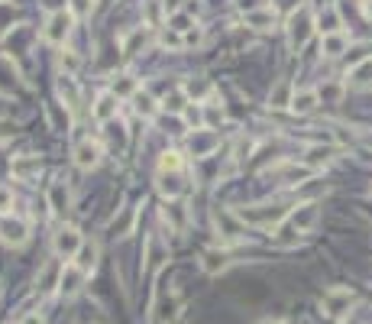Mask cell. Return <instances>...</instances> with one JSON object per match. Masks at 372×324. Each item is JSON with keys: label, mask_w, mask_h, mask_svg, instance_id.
Instances as JSON below:
<instances>
[{"label": "cell", "mask_w": 372, "mask_h": 324, "mask_svg": "<svg viewBox=\"0 0 372 324\" xmlns=\"http://www.w3.org/2000/svg\"><path fill=\"white\" fill-rule=\"evenodd\" d=\"M243 224H256V227H272L281 218H288V208H281L279 201H266V205H249L243 211H237Z\"/></svg>", "instance_id": "1"}, {"label": "cell", "mask_w": 372, "mask_h": 324, "mask_svg": "<svg viewBox=\"0 0 372 324\" xmlns=\"http://www.w3.org/2000/svg\"><path fill=\"white\" fill-rule=\"evenodd\" d=\"M288 46L291 49H304V43H308L311 29H314V16H311V7H298L295 14L288 16Z\"/></svg>", "instance_id": "2"}, {"label": "cell", "mask_w": 372, "mask_h": 324, "mask_svg": "<svg viewBox=\"0 0 372 324\" xmlns=\"http://www.w3.org/2000/svg\"><path fill=\"white\" fill-rule=\"evenodd\" d=\"M353 302H356V295H353L350 289H343V285H337V289L324 292L321 308H324V315H330V318H343L346 311L353 308Z\"/></svg>", "instance_id": "3"}, {"label": "cell", "mask_w": 372, "mask_h": 324, "mask_svg": "<svg viewBox=\"0 0 372 324\" xmlns=\"http://www.w3.org/2000/svg\"><path fill=\"white\" fill-rule=\"evenodd\" d=\"M81 247H85V240H81V233H78L71 224H65L62 231L56 233V240H52V250H56L58 260H71Z\"/></svg>", "instance_id": "4"}, {"label": "cell", "mask_w": 372, "mask_h": 324, "mask_svg": "<svg viewBox=\"0 0 372 324\" xmlns=\"http://www.w3.org/2000/svg\"><path fill=\"white\" fill-rule=\"evenodd\" d=\"M71 23H75V16H71L68 10H58V14H52L49 23H46V29H43L46 43L62 46L65 39H68V33H71Z\"/></svg>", "instance_id": "5"}, {"label": "cell", "mask_w": 372, "mask_h": 324, "mask_svg": "<svg viewBox=\"0 0 372 324\" xmlns=\"http://www.w3.org/2000/svg\"><path fill=\"white\" fill-rule=\"evenodd\" d=\"M317 205L314 201H304V205H298V208H291L288 211V227L295 233H304V231H311V227L317 224Z\"/></svg>", "instance_id": "6"}, {"label": "cell", "mask_w": 372, "mask_h": 324, "mask_svg": "<svg viewBox=\"0 0 372 324\" xmlns=\"http://www.w3.org/2000/svg\"><path fill=\"white\" fill-rule=\"evenodd\" d=\"M214 224H217V231L224 233V240H243V233H246V227H243V221H239L237 211L217 208V211H214Z\"/></svg>", "instance_id": "7"}, {"label": "cell", "mask_w": 372, "mask_h": 324, "mask_svg": "<svg viewBox=\"0 0 372 324\" xmlns=\"http://www.w3.org/2000/svg\"><path fill=\"white\" fill-rule=\"evenodd\" d=\"M49 208L56 218H65L71 208V195H68V185H65V178H56V182L49 185Z\"/></svg>", "instance_id": "8"}, {"label": "cell", "mask_w": 372, "mask_h": 324, "mask_svg": "<svg viewBox=\"0 0 372 324\" xmlns=\"http://www.w3.org/2000/svg\"><path fill=\"white\" fill-rule=\"evenodd\" d=\"M85 269L78 266V263H71V266H65V273H62V282H58V289H62V295L65 298H75L78 292H81V282H85Z\"/></svg>", "instance_id": "9"}, {"label": "cell", "mask_w": 372, "mask_h": 324, "mask_svg": "<svg viewBox=\"0 0 372 324\" xmlns=\"http://www.w3.org/2000/svg\"><path fill=\"white\" fill-rule=\"evenodd\" d=\"M62 273H65L62 260L46 263V266H43V273H39V292H43V295L56 292V285H58V282H62Z\"/></svg>", "instance_id": "10"}, {"label": "cell", "mask_w": 372, "mask_h": 324, "mask_svg": "<svg viewBox=\"0 0 372 324\" xmlns=\"http://www.w3.org/2000/svg\"><path fill=\"white\" fill-rule=\"evenodd\" d=\"M39 169H43V166H39V159H36V156H16L14 166H10V172H14L20 182L36 178V176H39Z\"/></svg>", "instance_id": "11"}, {"label": "cell", "mask_w": 372, "mask_h": 324, "mask_svg": "<svg viewBox=\"0 0 372 324\" xmlns=\"http://www.w3.org/2000/svg\"><path fill=\"white\" fill-rule=\"evenodd\" d=\"M146 260H149V263H146L149 273H155V269H159L162 263L169 260V250L162 247V240L155 237V233H149V240H146Z\"/></svg>", "instance_id": "12"}, {"label": "cell", "mask_w": 372, "mask_h": 324, "mask_svg": "<svg viewBox=\"0 0 372 324\" xmlns=\"http://www.w3.org/2000/svg\"><path fill=\"white\" fill-rule=\"evenodd\" d=\"M0 237L7 240V243H14V247H20V243H26L29 227L23 224V221H4V224H0Z\"/></svg>", "instance_id": "13"}, {"label": "cell", "mask_w": 372, "mask_h": 324, "mask_svg": "<svg viewBox=\"0 0 372 324\" xmlns=\"http://www.w3.org/2000/svg\"><path fill=\"white\" fill-rule=\"evenodd\" d=\"M75 162L81 166V169H94V166L100 162V146L98 143H91V140H85L81 146L75 149Z\"/></svg>", "instance_id": "14"}, {"label": "cell", "mask_w": 372, "mask_h": 324, "mask_svg": "<svg viewBox=\"0 0 372 324\" xmlns=\"http://www.w3.org/2000/svg\"><path fill=\"white\" fill-rule=\"evenodd\" d=\"M275 10L272 7H262V10H249L246 14V26H253V29H272L275 26Z\"/></svg>", "instance_id": "15"}, {"label": "cell", "mask_w": 372, "mask_h": 324, "mask_svg": "<svg viewBox=\"0 0 372 324\" xmlns=\"http://www.w3.org/2000/svg\"><path fill=\"white\" fill-rule=\"evenodd\" d=\"M204 273H224L227 266H230V256H227V250H207V253H204Z\"/></svg>", "instance_id": "16"}, {"label": "cell", "mask_w": 372, "mask_h": 324, "mask_svg": "<svg viewBox=\"0 0 372 324\" xmlns=\"http://www.w3.org/2000/svg\"><path fill=\"white\" fill-rule=\"evenodd\" d=\"M317 101H321V94L317 91H295V98H291V111L295 113H311L317 107Z\"/></svg>", "instance_id": "17"}, {"label": "cell", "mask_w": 372, "mask_h": 324, "mask_svg": "<svg viewBox=\"0 0 372 324\" xmlns=\"http://www.w3.org/2000/svg\"><path fill=\"white\" fill-rule=\"evenodd\" d=\"M94 117H98L100 123L117 117V98H113V94H100L98 104H94Z\"/></svg>", "instance_id": "18"}, {"label": "cell", "mask_w": 372, "mask_h": 324, "mask_svg": "<svg viewBox=\"0 0 372 324\" xmlns=\"http://www.w3.org/2000/svg\"><path fill=\"white\" fill-rule=\"evenodd\" d=\"M317 23H321L317 29H321L324 36L340 33V16H337V10H334V7H324V10H321V20H317Z\"/></svg>", "instance_id": "19"}, {"label": "cell", "mask_w": 372, "mask_h": 324, "mask_svg": "<svg viewBox=\"0 0 372 324\" xmlns=\"http://www.w3.org/2000/svg\"><path fill=\"white\" fill-rule=\"evenodd\" d=\"M291 81H279V88H275L272 94H269V104L272 107H291Z\"/></svg>", "instance_id": "20"}, {"label": "cell", "mask_w": 372, "mask_h": 324, "mask_svg": "<svg viewBox=\"0 0 372 324\" xmlns=\"http://www.w3.org/2000/svg\"><path fill=\"white\" fill-rule=\"evenodd\" d=\"M133 221H136V208H127V211L120 214V218H113L110 231L117 233V237H123V233H130V231H133Z\"/></svg>", "instance_id": "21"}, {"label": "cell", "mask_w": 372, "mask_h": 324, "mask_svg": "<svg viewBox=\"0 0 372 324\" xmlns=\"http://www.w3.org/2000/svg\"><path fill=\"white\" fill-rule=\"evenodd\" d=\"M321 49H324V56H330V59H334V56H340V52L346 49V36H343V33L324 36V46H321Z\"/></svg>", "instance_id": "22"}, {"label": "cell", "mask_w": 372, "mask_h": 324, "mask_svg": "<svg viewBox=\"0 0 372 324\" xmlns=\"http://www.w3.org/2000/svg\"><path fill=\"white\" fill-rule=\"evenodd\" d=\"M143 43H146V29H133V33L123 36V52H127V56H133Z\"/></svg>", "instance_id": "23"}, {"label": "cell", "mask_w": 372, "mask_h": 324, "mask_svg": "<svg viewBox=\"0 0 372 324\" xmlns=\"http://www.w3.org/2000/svg\"><path fill=\"white\" fill-rule=\"evenodd\" d=\"M94 263H98V247H81V260H78V266L85 269V273H94Z\"/></svg>", "instance_id": "24"}, {"label": "cell", "mask_w": 372, "mask_h": 324, "mask_svg": "<svg viewBox=\"0 0 372 324\" xmlns=\"http://www.w3.org/2000/svg\"><path fill=\"white\" fill-rule=\"evenodd\" d=\"M133 101H136V111H140L143 117H153L155 113V101L149 98V94H133Z\"/></svg>", "instance_id": "25"}, {"label": "cell", "mask_w": 372, "mask_h": 324, "mask_svg": "<svg viewBox=\"0 0 372 324\" xmlns=\"http://www.w3.org/2000/svg\"><path fill=\"white\" fill-rule=\"evenodd\" d=\"M159 169L162 172H178V169H182V156H178V153H165L159 159Z\"/></svg>", "instance_id": "26"}, {"label": "cell", "mask_w": 372, "mask_h": 324, "mask_svg": "<svg viewBox=\"0 0 372 324\" xmlns=\"http://www.w3.org/2000/svg\"><path fill=\"white\" fill-rule=\"evenodd\" d=\"M120 94H136L133 78H120V81H113V98H120Z\"/></svg>", "instance_id": "27"}, {"label": "cell", "mask_w": 372, "mask_h": 324, "mask_svg": "<svg viewBox=\"0 0 372 324\" xmlns=\"http://www.w3.org/2000/svg\"><path fill=\"white\" fill-rule=\"evenodd\" d=\"M369 75H372V59H366V62L353 71V85H366V81H369Z\"/></svg>", "instance_id": "28"}, {"label": "cell", "mask_w": 372, "mask_h": 324, "mask_svg": "<svg viewBox=\"0 0 372 324\" xmlns=\"http://www.w3.org/2000/svg\"><path fill=\"white\" fill-rule=\"evenodd\" d=\"M204 123H207V127H220V123H224V111H220V107H207V113H204Z\"/></svg>", "instance_id": "29"}, {"label": "cell", "mask_w": 372, "mask_h": 324, "mask_svg": "<svg viewBox=\"0 0 372 324\" xmlns=\"http://www.w3.org/2000/svg\"><path fill=\"white\" fill-rule=\"evenodd\" d=\"M146 20H149V26H159L162 14H159V4H155V0H149L146 4Z\"/></svg>", "instance_id": "30"}, {"label": "cell", "mask_w": 372, "mask_h": 324, "mask_svg": "<svg viewBox=\"0 0 372 324\" xmlns=\"http://www.w3.org/2000/svg\"><path fill=\"white\" fill-rule=\"evenodd\" d=\"M14 208V191L10 188H0V214H7Z\"/></svg>", "instance_id": "31"}, {"label": "cell", "mask_w": 372, "mask_h": 324, "mask_svg": "<svg viewBox=\"0 0 372 324\" xmlns=\"http://www.w3.org/2000/svg\"><path fill=\"white\" fill-rule=\"evenodd\" d=\"M20 324H46V321H43V315H39V311H29V315L20 318Z\"/></svg>", "instance_id": "32"}, {"label": "cell", "mask_w": 372, "mask_h": 324, "mask_svg": "<svg viewBox=\"0 0 372 324\" xmlns=\"http://www.w3.org/2000/svg\"><path fill=\"white\" fill-rule=\"evenodd\" d=\"M62 69H68V71L78 69V59L71 56V52H62Z\"/></svg>", "instance_id": "33"}, {"label": "cell", "mask_w": 372, "mask_h": 324, "mask_svg": "<svg viewBox=\"0 0 372 324\" xmlns=\"http://www.w3.org/2000/svg\"><path fill=\"white\" fill-rule=\"evenodd\" d=\"M197 39H201V29H188V33H185V46H191V43H197Z\"/></svg>", "instance_id": "34"}, {"label": "cell", "mask_w": 372, "mask_h": 324, "mask_svg": "<svg viewBox=\"0 0 372 324\" xmlns=\"http://www.w3.org/2000/svg\"><path fill=\"white\" fill-rule=\"evenodd\" d=\"M162 4H165L169 14H178V10H182V0H162Z\"/></svg>", "instance_id": "35"}, {"label": "cell", "mask_w": 372, "mask_h": 324, "mask_svg": "<svg viewBox=\"0 0 372 324\" xmlns=\"http://www.w3.org/2000/svg\"><path fill=\"white\" fill-rule=\"evenodd\" d=\"M75 10H78V14H88V10H91V4H88V0H75Z\"/></svg>", "instance_id": "36"}, {"label": "cell", "mask_w": 372, "mask_h": 324, "mask_svg": "<svg viewBox=\"0 0 372 324\" xmlns=\"http://www.w3.org/2000/svg\"><path fill=\"white\" fill-rule=\"evenodd\" d=\"M46 7H52L58 14V7H62V0H46Z\"/></svg>", "instance_id": "37"}, {"label": "cell", "mask_w": 372, "mask_h": 324, "mask_svg": "<svg viewBox=\"0 0 372 324\" xmlns=\"http://www.w3.org/2000/svg\"><path fill=\"white\" fill-rule=\"evenodd\" d=\"M366 16L372 20V0H366Z\"/></svg>", "instance_id": "38"}, {"label": "cell", "mask_w": 372, "mask_h": 324, "mask_svg": "<svg viewBox=\"0 0 372 324\" xmlns=\"http://www.w3.org/2000/svg\"><path fill=\"white\" fill-rule=\"evenodd\" d=\"M285 324H295V321H285Z\"/></svg>", "instance_id": "39"}]
</instances>
